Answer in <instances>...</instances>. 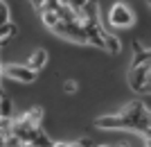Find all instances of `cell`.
Listing matches in <instances>:
<instances>
[{
	"label": "cell",
	"instance_id": "cell-7",
	"mask_svg": "<svg viewBox=\"0 0 151 147\" xmlns=\"http://www.w3.org/2000/svg\"><path fill=\"white\" fill-rule=\"evenodd\" d=\"M120 48H122V45H120V38H117V36H111V34L106 32V50L108 52H120Z\"/></svg>",
	"mask_w": 151,
	"mask_h": 147
},
{
	"label": "cell",
	"instance_id": "cell-5",
	"mask_svg": "<svg viewBox=\"0 0 151 147\" xmlns=\"http://www.w3.org/2000/svg\"><path fill=\"white\" fill-rule=\"evenodd\" d=\"M45 61H47V52H45V50H34V52H32V57L27 59V66H29L34 72H38L45 66Z\"/></svg>",
	"mask_w": 151,
	"mask_h": 147
},
{
	"label": "cell",
	"instance_id": "cell-11",
	"mask_svg": "<svg viewBox=\"0 0 151 147\" xmlns=\"http://www.w3.org/2000/svg\"><path fill=\"white\" fill-rule=\"evenodd\" d=\"M63 91H65V93H75V91H77V82H75V79H68L65 86H63Z\"/></svg>",
	"mask_w": 151,
	"mask_h": 147
},
{
	"label": "cell",
	"instance_id": "cell-3",
	"mask_svg": "<svg viewBox=\"0 0 151 147\" xmlns=\"http://www.w3.org/2000/svg\"><path fill=\"white\" fill-rule=\"evenodd\" d=\"M2 75L7 79H14V82H23V84H32L36 79V72L32 70L27 64H9L2 68Z\"/></svg>",
	"mask_w": 151,
	"mask_h": 147
},
{
	"label": "cell",
	"instance_id": "cell-10",
	"mask_svg": "<svg viewBox=\"0 0 151 147\" xmlns=\"http://www.w3.org/2000/svg\"><path fill=\"white\" fill-rule=\"evenodd\" d=\"M7 23H9V7L2 2L0 5V25H7Z\"/></svg>",
	"mask_w": 151,
	"mask_h": 147
},
{
	"label": "cell",
	"instance_id": "cell-1",
	"mask_svg": "<svg viewBox=\"0 0 151 147\" xmlns=\"http://www.w3.org/2000/svg\"><path fill=\"white\" fill-rule=\"evenodd\" d=\"M95 127L97 129H120V131H140L145 136L151 129V111L140 100H135V102L126 104L120 113L99 115L95 120Z\"/></svg>",
	"mask_w": 151,
	"mask_h": 147
},
{
	"label": "cell",
	"instance_id": "cell-8",
	"mask_svg": "<svg viewBox=\"0 0 151 147\" xmlns=\"http://www.w3.org/2000/svg\"><path fill=\"white\" fill-rule=\"evenodd\" d=\"M2 118H12V100L2 93Z\"/></svg>",
	"mask_w": 151,
	"mask_h": 147
},
{
	"label": "cell",
	"instance_id": "cell-6",
	"mask_svg": "<svg viewBox=\"0 0 151 147\" xmlns=\"http://www.w3.org/2000/svg\"><path fill=\"white\" fill-rule=\"evenodd\" d=\"M16 34H18V30H16V25H14V23L0 25V38H2V45H7L14 36H16Z\"/></svg>",
	"mask_w": 151,
	"mask_h": 147
},
{
	"label": "cell",
	"instance_id": "cell-12",
	"mask_svg": "<svg viewBox=\"0 0 151 147\" xmlns=\"http://www.w3.org/2000/svg\"><path fill=\"white\" fill-rule=\"evenodd\" d=\"M101 147H108V145H101Z\"/></svg>",
	"mask_w": 151,
	"mask_h": 147
},
{
	"label": "cell",
	"instance_id": "cell-4",
	"mask_svg": "<svg viewBox=\"0 0 151 147\" xmlns=\"http://www.w3.org/2000/svg\"><path fill=\"white\" fill-rule=\"evenodd\" d=\"M108 20H111L113 27H129V25H133V12L124 2H115V5H111Z\"/></svg>",
	"mask_w": 151,
	"mask_h": 147
},
{
	"label": "cell",
	"instance_id": "cell-9",
	"mask_svg": "<svg viewBox=\"0 0 151 147\" xmlns=\"http://www.w3.org/2000/svg\"><path fill=\"white\" fill-rule=\"evenodd\" d=\"M57 147H90V140L83 138V140H77V143H57Z\"/></svg>",
	"mask_w": 151,
	"mask_h": 147
},
{
	"label": "cell",
	"instance_id": "cell-2",
	"mask_svg": "<svg viewBox=\"0 0 151 147\" xmlns=\"http://www.w3.org/2000/svg\"><path fill=\"white\" fill-rule=\"evenodd\" d=\"M52 32L72 41V43H88V34H86V30H83V25L79 20H75V23H59Z\"/></svg>",
	"mask_w": 151,
	"mask_h": 147
}]
</instances>
